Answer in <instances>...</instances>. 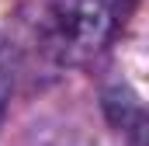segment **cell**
Segmentation results:
<instances>
[{"instance_id": "6da1fadb", "label": "cell", "mask_w": 149, "mask_h": 146, "mask_svg": "<svg viewBox=\"0 0 149 146\" xmlns=\"http://www.w3.org/2000/svg\"><path fill=\"white\" fill-rule=\"evenodd\" d=\"M125 0H49L38 21L42 49L63 63L80 66L114 38Z\"/></svg>"}, {"instance_id": "7a4b0ae2", "label": "cell", "mask_w": 149, "mask_h": 146, "mask_svg": "<svg viewBox=\"0 0 149 146\" xmlns=\"http://www.w3.org/2000/svg\"><path fill=\"white\" fill-rule=\"evenodd\" d=\"M3 98H7V87H3V73H0V108H3Z\"/></svg>"}]
</instances>
